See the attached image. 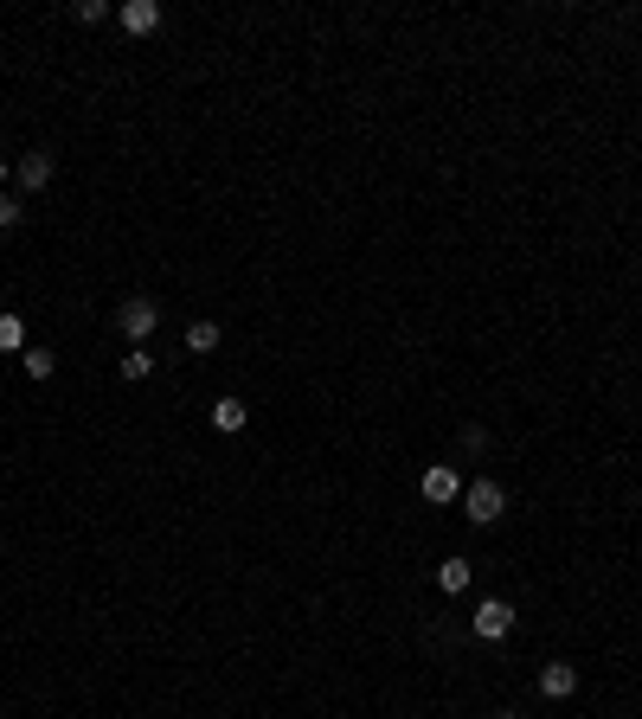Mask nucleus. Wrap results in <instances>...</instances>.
Here are the masks:
<instances>
[{
    "label": "nucleus",
    "instance_id": "3",
    "mask_svg": "<svg viewBox=\"0 0 642 719\" xmlns=\"http://www.w3.org/2000/svg\"><path fill=\"white\" fill-rule=\"evenodd\" d=\"M508 630H514V604H508V598H482V604H476V636H482V642H501Z\"/></svg>",
    "mask_w": 642,
    "mask_h": 719
},
{
    "label": "nucleus",
    "instance_id": "1",
    "mask_svg": "<svg viewBox=\"0 0 642 719\" xmlns=\"http://www.w3.org/2000/svg\"><path fill=\"white\" fill-rule=\"evenodd\" d=\"M463 514L476 520V527H495V520L508 514V488H501V482H488V476H476V482L463 488Z\"/></svg>",
    "mask_w": 642,
    "mask_h": 719
},
{
    "label": "nucleus",
    "instance_id": "6",
    "mask_svg": "<svg viewBox=\"0 0 642 719\" xmlns=\"http://www.w3.org/2000/svg\"><path fill=\"white\" fill-rule=\"evenodd\" d=\"M116 20H122V33L142 39V33H155V26H161V7H155V0H122Z\"/></svg>",
    "mask_w": 642,
    "mask_h": 719
},
{
    "label": "nucleus",
    "instance_id": "2",
    "mask_svg": "<svg viewBox=\"0 0 642 719\" xmlns=\"http://www.w3.org/2000/svg\"><path fill=\"white\" fill-rule=\"evenodd\" d=\"M116 328H122V341L129 347H148V334L161 328V302H148V296H129L116 309Z\"/></svg>",
    "mask_w": 642,
    "mask_h": 719
},
{
    "label": "nucleus",
    "instance_id": "16",
    "mask_svg": "<svg viewBox=\"0 0 642 719\" xmlns=\"http://www.w3.org/2000/svg\"><path fill=\"white\" fill-rule=\"evenodd\" d=\"M7 174H13V167H7V155H0V193H7Z\"/></svg>",
    "mask_w": 642,
    "mask_h": 719
},
{
    "label": "nucleus",
    "instance_id": "5",
    "mask_svg": "<svg viewBox=\"0 0 642 719\" xmlns=\"http://www.w3.org/2000/svg\"><path fill=\"white\" fill-rule=\"evenodd\" d=\"M540 694H546V700H572V694H578V668H572V662H546V668H540Z\"/></svg>",
    "mask_w": 642,
    "mask_h": 719
},
{
    "label": "nucleus",
    "instance_id": "4",
    "mask_svg": "<svg viewBox=\"0 0 642 719\" xmlns=\"http://www.w3.org/2000/svg\"><path fill=\"white\" fill-rule=\"evenodd\" d=\"M424 501H437V508L443 501H463V476H456L450 463H431L424 469Z\"/></svg>",
    "mask_w": 642,
    "mask_h": 719
},
{
    "label": "nucleus",
    "instance_id": "8",
    "mask_svg": "<svg viewBox=\"0 0 642 719\" xmlns=\"http://www.w3.org/2000/svg\"><path fill=\"white\" fill-rule=\"evenodd\" d=\"M20 187H26V193H45V187H52V155H45V148L20 155Z\"/></svg>",
    "mask_w": 642,
    "mask_h": 719
},
{
    "label": "nucleus",
    "instance_id": "10",
    "mask_svg": "<svg viewBox=\"0 0 642 719\" xmlns=\"http://www.w3.org/2000/svg\"><path fill=\"white\" fill-rule=\"evenodd\" d=\"M219 347V321H187V354H212Z\"/></svg>",
    "mask_w": 642,
    "mask_h": 719
},
{
    "label": "nucleus",
    "instance_id": "13",
    "mask_svg": "<svg viewBox=\"0 0 642 719\" xmlns=\"http://www.w3.org/2000/svg\"><path fill=\"white\" fill-rule=\"evenodd\" d=\"M155 373V354H148V347H129V354H122V379H148Z\"/></svg>",
    "mask_w": 642,
    "mask_h": 719
},
{
    "label": "nucleus",
    "instance_id": "12",
    "mask_svg": "<svg viewBox=\"0 0 642 719\" xmlns=\"http://www.w3.org/2000/svg\"><path fill=\"white\" fill-rule=\"evenodd\" d=\"M20 366H26V373H33V379H52L58 354H52V347H26V354H20Z\"/></svg>",
    "mask_w": 642,
    "mask_h": 719
},
{
    "label": "nucleus",
    "instance_id": "7",
    "mask_svg": "<svg viewBox=\"0 0 642 719\" xmlns=\"http://www.w3.org/2000/svg\"><path fill=\"white\" fill-rule=\"evenodd\" d=\"M206 418H212V431L232 437V431H244V424H251V405H244V399H212Z\"/></svg>",
    "mask_w": 642,
    "mask_h": 719
},
{
    "label": "nucleus",
    "instance_id": "14",
    "mask_svg": "<svg viewBox=\"0 0 642 719\" xmlns=\"http://www.w3.org/2000/svg\"><path fill=\"white\" fill-rule=\"evenodd\" d=\"M20 212H26V206L13 200V193H0V232H13V225H20Z\"/></svg>",
    "mask_w": 642,
    "mask_h": 719
},
{
    "label": "nucleus",
    "instance_id": "15",
    "mask_svg": "<svg viewBox=\"0 0 642 719\" xmlns=\"http://www.w3.org/2000/svg\"><path fill=\"white\" fill-rule=\"evenodd\" d=\"M78 20H110V0H78Z\"/></svg>",
    "mask_w": 642,
    "mask_h": 719
},
{
    "label": "nucleus",
    "instance_id": "11",
    "mask_svg": "<svg viewBox=\"0 0 642 719\" xmlns=\"http://www.w3.org/2000/svg\"><path fill=\"white\" fill-rule=\"evenodd\" d=\"M437 585L450 591V598H456V591H469V559H443L437 565Z\"/></svg>",
    "mask_w": 642,
    "mask_h": 719
},
{
    "label": "nucleus",
    "instance_id": "9",
    "mask_svg": "<svg viewBox=\"0 0 642 719\" xmlns=\"http://www.w3.org/2000/svg\"><path fill=\"white\" fill-rule=\"evenodd\" d=\"M0 354H26V321L13 309H0Z\"/></svg>",
    "mask_w": 642,
    "mask_h": 719
}]
</instances>
